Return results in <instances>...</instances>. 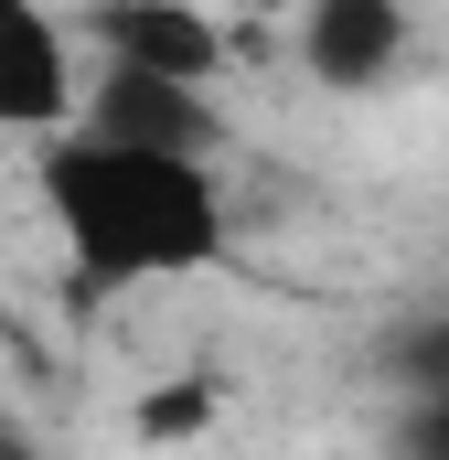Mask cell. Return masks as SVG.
<instances>
[{"mask_svg": "<svg viewBox=\"0 0 449 460\" xmlns=\"http://www.w3.org/2000/svg\"><path fill=\"white\" fill-rule=\"evenodd\" d=\"M43 226L65 246V268L86 289H161V279H204L235 246L215 161L193 150H150L108 128H65L43 150Z\"/></svg>", "mask_w": 449, "mask_h": 460, "instance_id": "obj_1", "label": "cell"}, {"mask_svg": "<svg viewBox=\"0 0 449 460\" xmlns=\"http://www.w3.org/2000/svg\"><path fill=\"white\" fill-rule=\"evenodd\" d=\"M86 32L54 22L43 0H0V139H32L54 150L75 118H86Z\"/></svg>", "mask_w": 449, "mask_h": 460, "instance_id": "obj_2", "label": "cell"}, {"mask_svg": "<svg viewBox=\"0 0 449 460\" xmlns=\"http://www.w3.org/2000/svg\"><path fill=\"white\" fill-rule=\"evenodd\" d=\"M86 54L128 65V75H172V86H215L224 65V22L204 0H86Z\"/></svg>", "mask_w": 449, "mask_h": 460, "instance_id": "obj_3", "label": "cell"}, {"mask_svg": "<svg viewBox=\"0 0 449 460\" xmlns=\"http://www.w3.org/2000/svg\"><path fill=\"white\" fill-rule=\"evenodd\" d=\"M289 32H300L311 86H332V97H374L407 65V0H300Z\"/></svg>", "mask_w": 449, "mask_h": 460, "instance_id": "obj_4", "label": "cell"}, {"mask_svg": "<svg viewBox=\"0 0 449 460\" xmlns=\"http://www.w3.org/2000/svg\"><path fill=\"white\" fill-rule=\"evenodd\" d=\"M75 128L150 139V150H193V161H215V139H224L215 86H172V75H128V65H97V86H86V118H75Z\"/></svg>", "mask_w": 449, "mask_h": 460, "instance_id": "obj_5", "label": "cell"}, {"mask_svg": "<svg viewBox=\"0 0 449 460\" xmlns=\"http://www.w3.org/2000/svg\"><path fill=\"white\" fill-rule=\"evenodd\" d=\"M385 385H396V396H439V385H449V311L385 332Z\"/></svg>", "mask_w": 449, "mask_h": 460, "instance_id": "obj_6", "label": "cell"}, {"mask_svg": "<svg viewBox=\"0 0 449 460\" xmlns=\"http://www.w3.org/2000/svg\"><path fill=\"white\" fill-rule=\"evenodd\" d=\"M396 460H449V385L439 396H396Z\"/></svg>", "mask_w": 449, "mask_h": 460, "instance_id": "obj_7", "label": "cell"}, {"mask_svg": "<svg viewBox=\"0 0 449 460\" xmlns=\"http://www.w3.org/2000/svg\"><path fill=\"white\" fill-rule=\"evenodd\" d=\"M0 460H43V439H32L22 418H0Z\"/></svg>", "mask_w": 449, "mask_h": 460, "instance_id": "obj_8", "label": "cell"}]
</instances>
